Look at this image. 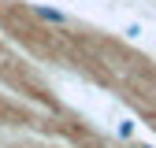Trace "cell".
<instances>
[{
	"mask_svg": "<svg viewBox=\"0 0 156 148\" xmlns=\"http://www.w3.org/2000/svg\"><path fill=\"white\" fill-rule=\"evenodd\" d=\"M37 15L48 18V22H63V15H60V11H48V8H37Z\"/></svg>",
	"mask_w": 156,
	"mask_h": 148,
	"instance_id": "obj_1",
	"label": "cell"
}]
</instances>
